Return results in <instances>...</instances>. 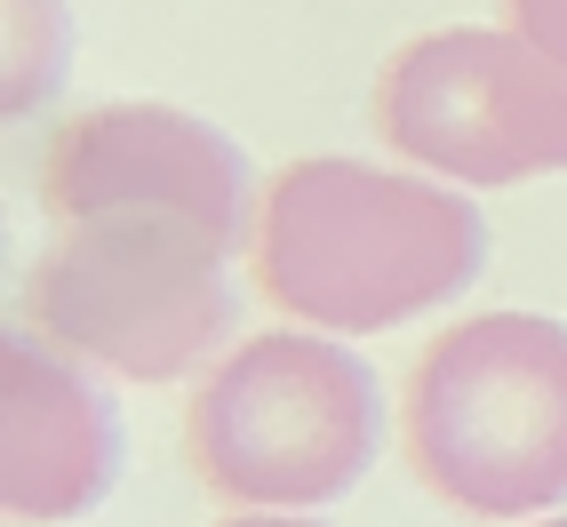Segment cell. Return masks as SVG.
Here are the masks:
<instances>
[{
    "mask_svg": "<svg viewBox=\"0 0 567 527\" xmlns=\"http://www.w3.org/2000/svg\"><path fill=\"white\" fill-rule=\"evenodd\" d=\"M256 296L288 328L384 335L487 272V216L456 184L375 161H288L256 200Z\"/></svg>",
    "mask_w": 567,
    "mask_h": 527,
    "instance_id": "obj_1",
    "label": "cell"
},
{
    "mask_svg": "<svg viewBox=\"0 0 567 527\" xmlns=\"http://www.w3.org/2000/svg\"><path fill=\"white\" fill-rule=\"evenodd\" d=\"M400 447L432 504L456 519L567 512V320L472 312L408 368Z\"/></svg>",
    "mask_w": 567,
    "mask_h": 527,
    "instance_id": "obj_2",
    "label": "cell"
},
{
    "mask_svg": "<svg viewBox=\"0 0 567 527\" xmlns=\"http://www.w3.org/2000/svg\"><path fill=\"white\" fill-rule=\"evenodd\" d=\"M248 248L176 208H89L49 224L24 272V328L121 384H184L233 344Z\"/></svg>",
    "mask_w": 567,
    "mask_h": 527,
    "instance_id": "obj_3",
    "label": "cell"
},
{
    "mask_svg": "<svg viewBox=\"0 0 567 527\" xmlns=\"http://www.w3.org/2000/svg\"><path fill=\"white\" fill-rule=\"evenodd\" d=\"M384 447L375 368L320 328L233 344L184 407V464L224 512H328Z\"/></svg>",
    "mask_w": 567,
    "mask_h": 527,
    "instance_id": "obj_4",
    "label": "cell"
},
{
    "mask_svg": "<svg viewBox=\"0 0 567 527\" xmlns=\"http://www.w3.org/2000/svg\"><path fill=\"white\" fill-rule=\"evenodd\" d=\"M375 136L456 193H504L567 168V64L512 24L415 32L375 72Z\"/></svg>",
    "mask_w": 567,
    "mask_h": 527,
    "instance_id": "obj_5",
    "label": "cell"
},
{
    "mask_svg": "<svg viewBox=\"0 0 567 527\" xmlns=\"http://www.w3.org/2000/svg\"><path fill=\"white\" fill-rule=\"evenodd\" d=\"M256 200H264V184H256L248 153L184 104L72 112L41 153V216L49 224L89 216V208H176L248 248Z\"/></svg>",
    "mask_w": 567,
    "mask_h": 527,
    "instance_id": "obj_6",
    "label": "cell"
},
{
    "mask_svg": "<svg viewBox=\"0 0 567 527\" xmlns=\"http://www.w3.org/2000/svg\"><path fill=\"white\" fill-rule=\"evenodd\" d=\"M128 472L112 392L41 328H0V527L89 519Z\"/></svg>",
    "mask_w": 567,
    "mask_h": 527,
    "instance_id": "obj_7",
    "label": "cell"
},
{
    "mask_svg": "<svg viewBox=\"0 0 567 527\" xmlns=\"http://www.w3.org/2000/svg\"><path fill=\"white\" fill-rule=\"evenodd\" d=\"M72 81V0H0V128L49 112Z\"/></svg>",
    "mask_w": 567,
    "mask_h": 527,
    "instance_id": "obj_8",
    "label": "cell"
},
{
    "mask_svg": "<svg viewBox=\"0 0 567 527\" xmlns=\"http://www.w3.org/2000/svg\"><path fill=\"white\" fill-rule=\"evenodd\" d=\"M504 24L551 64H567V0H504Z\"/></svg>",
    "mask_w": 567,
    "mask_h": 527,
    "instance_id": "obj_9",
    "label": "cell"
},
{
    "mask_svg": "<svg viewBox=\"0 0 567 527\" xmlns=\"http://www.w3.org/2000/svg\"><path fill=\"white\" fill-rule=\"evenodd\" d=\"M216 527H328L320 512H233V519H216Z\"/></svg>",
    "mask_w": 567,
    "mask_h": 527,
    "instance_id": "obj_10",
    "label": "cell"
},
{
    "mask_svg": "<svg viewBox=\"0 0 567 527\" xmlns=\"http://www.w3.org/2000/svg\"><path fill=\"white\" fill-rule=\"evenodd\" d=\"M519 527H567V519H559V512H551V519H519Z\"/></svg>",
    "mask_w": 567,
    "mask_h": 527,
    "instance_id": "obj_11",
    "label": "cell"
},
{
    "mask_svg": "<svg viewBox=\"0 0 567 527\" xmlns=\"http://www.w3.org/2000/svg\"><path fill=\"white\" fill-rule=\"evenodd\" d=\"M0 256H9V224H0Z\"/></svg>",
    "mask_w": 567,
    "mask_h": 527,
    "instance_id": "obj_12",
    "label": "cell"
}]
</instances>
